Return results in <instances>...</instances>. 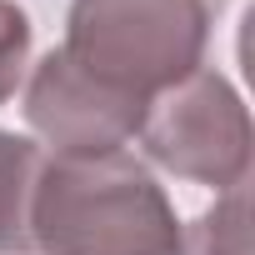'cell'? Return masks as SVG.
<instances>
[{
	"mask_svg": "<svg viewBox=\"0 0 255 255\" xmlns=\"http://www.w3.org/2000/svg\"><path fill=\"white\" fill-rule=\"evenodd\" d=\"M30 235L35 255H180L175 205L130 150L45 155Z\"/></svg>",
	"mask_w": 255,
	"mask_h": 255,
	"instance_id": "cell-1",
	"label": "cell"
},
{
	"mask_svg": "<svg viewBox=\"0 0 255 255\" xmlns=\"http://www.w3.org/2000/svg\"><path fill=\"white\" fill-rule=\"evenodd\" d=\"M210 0H70L60 50L100 85L155 100L205 65Z\"/></svg>",
	"mask_w": 255,
	"mask_h": 255,
	"instance_id": "cell-2",
	"label": "cell"
},
{
	"mask_svg": "<svg viewBox=\"0 0 255 255\" xmlns=\"http://www.w3.org/2000/svg\"><path fill=\"white\" fill-rule=\"evenodd\" d=\"M135 145L145 150L150 165L170 170L175 180L210 185L215 195L230 185H245L250 175L245 100L215 65H200L145 105Z\"/></svg>",
	"mask_w": 255,
	"mask_h": 255,
	"instance_id": "cell-3",
	"label": "cell"
},
{
	"mask_svg": "<svg viewBox=\"0 0 255 255\" xmlns=\"http://www.w3.org/2000/svg\"><path fill=\"white\" fill-rule=\"evenodd\" d=\"M25 125L45 155H110L130 150L145 120V100H130L90 80L60 45L45 50L25 75Z\"/></svg>",
	"mask_w": 255,
	"mask_h": 255,
	"instance_id": "cell-4",
	"label": "cell"
},
{
	"mask_svg": "<svg viewBox=\"0 0 255 255\" xmlns=\"http://www.w3.org/2000/svg\"><path fill=\"white\" fill-rule=\"evenodd\" d=\"M40 165L45 150L30 135L0 130V255H35L30 205H35Z\"/></svg>",
	"mask_w": 255,
	"mask_h": 255,
	"instance_id": "cell-5",
	"label": "cell"
},
{
	"mask_svg": "<svg viewBox=\"0 0 255 255\" xmlns=\"http://www.w3.org/2000/svg\"><path fill=\"white\" fill-rule=\"evenodd\" d=\"M180 255H250V185L220 190L210 210L180 225Z\"/></svg>",
	"mask_w": 255,
	"mask_h": 255,
	"instance_id": "cell-6",
	"label": "cell"
},
{
	"mask_svg": "<svg viewBox=\"0 0 255 255\" xmlns=\"http://www.w3.org/2000/svg\"><path fill=\"white\" fill-rule=\"evenodd\" d=\"M30 15L15 5V0H0V105L15 100V90L30 75Z\"/></svg>",
	"mask_w": 255,
	"mask_h": 255,
	"instance_id": "cell-7",
	"label": "cell"
}]
</instances>
